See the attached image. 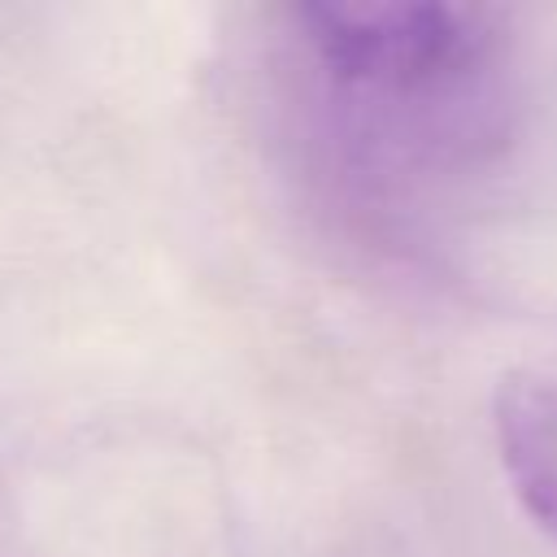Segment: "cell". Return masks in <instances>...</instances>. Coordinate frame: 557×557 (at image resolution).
<instances>
[{
    "mask_svg": "<svg viewBox=\"0 0 557 557\" xmlns=\"http://www.w3.org/2000/svg\"><path fill=\"white\" fill-rule=\"evenodd\" d=\"M492 431L500 470L527 518L557 544V366H518L496 383Z\"/></svg>",
    "mask_w": 557,
    "mask_h": 557,
    "instance_id": "7a4b0ae2",
    "label": "cell"
},
{
    "mask_svg": "<svg viewBox=\"0 0 557 557\" xmlns=\"http://www.w3.org/2000/svg\"><path fill=\"white\" fill-rule=\"evenodd\" d=\"M313 139L366 191L474 161L500 131L505 13L457 0H305L287 13Z\"/></svg>",
    "mask_w": 557,
    "mask_h": 557,
    "instance_id": "6da1fadb",
    "label": "cell"
}]
</instances>
